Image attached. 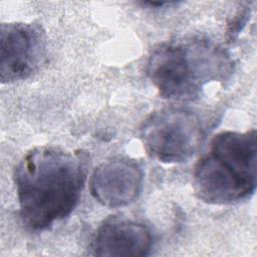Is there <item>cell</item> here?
Masks as SVG:
<instances>
[{
	"label": "cell",
	"mask_w": 257,
	"mask_h": 257,
	"mask_svg": "<svg viewBox=\"0 0 257 257\" xmlns=\"http://www.w3.org/2000/svg\"><path fill=\"white\" fill-rule=\"evenodd\" d=\"M87 155L55 147L28 152L14 171L20 218L31 231H43L75 208L87 174Z\"/></svg>",
	"instance_id": "cell-1"
},
{
	"label": "cell",
	"mask_w": 257,
	"mask_h": 257,
	"mask_svg": "<svg viewBox=\"0 0 257 257\" xmlns=\"http://www.w3.org/2000/svg\"><path fill=\"white\" fill-rule=\"evenodd\" d=\"M233 67L224 48L207 38L191 37L155 48L147 73L161 96L188 100L197 97L207 83L226 80Z\"/></svg>",
	"instance_id": "cell-2"
},
{
	"label": "cell",
	"mask_w": 257,
	"mask_h": 257,
	"mask_svg": "<svg viewBox=\"0 0 257 257\" xmlns=\"http://www.w3.org/2000/svg\"><path fill=\"white\" fill-rule=\"evenodd\" d=\"M256 131H226L212 140L197 162L194 186L198 197L211 204H232L250 198L256 189Z\"/></svg>",
	"instance_id": "cell-3"
},
{
	"label": "cell",
	"mask_w": 257,
	"mask_h": 257,
	"mask_svg": "<svg viewBox=\"0 0 257 257\" xmlns=\"http://www.w3.org/2000/svg\"><path fill=\"white\" fill-rule=\"evenodd\" d=\"M140 138L151 157L163 163H181L200 149L205 130L193 111L165 108L146 118L140 127Z\"/></svg>",
	"instance_id": "cell-4"
},
{
	"label": "cell",
	"mask_w": 257,
	"mask_h": 257,
	"mask_svg": "<svg viewBox=\"0 0 257 257\" xmlns=\"http://www.w3.org/2000/svg\"><path fill=\"white\" fill-rule=\"evenodd\" d=\"M2 83L25 79L37 70L45 55L44 33L31 23H2L0 30Z\"/></svg>",
	"instance_id": "cell-5"
},
{
	"label": "cell",
	"mask_w": 257,
	"mask_h": 257,
	"mask_svg": "<svg viewBox=\"0 0 257 257\" xmlns=\"http://www.w3.org/2000/svg\"><path fill=\"white\" fill-rule=\"evenodd\" d=\"M144 172L140 164L126 158H115L98 166L89 182L92 197L108 208H119L134 202L141 194Z\"/></svg>",
	"instance_id": "cell-6"
},
{
	"label": "cell",
	"mask_w": 257,
	"mask_h": 257,
	"mask_svg": "<svg viewBox=\"0 0 257 257\" xmlns=\"http://www.w3.org/2000/svg\"><path fill=\"white\" fill-rule=\"evenodd\" d=\"M152 243V234L146 225L113 216L98 227L91 248L98 256H146Z\"/></svg>",
	"instance_id": "cell-7"
},
{
	"label": "cell",
	"mask_w": 257,
	"mask_h": 257,
	"mask_svg": "<svg viewBox=\"0 0 257 257\" xmlns=\"http://www.w3.org/2000/svg\"><path fill=\"white\" fill-rule=\"evenodd\" d=\"M248 15H249V12L247 9H244L238 12L237 17L232 21V24H230V27L228 29V33L230 34L231 38H234V36L239 32L242 26L245 25Z\"/></svg>",
	"instance_id": "cell-8"
}]
</instances>
